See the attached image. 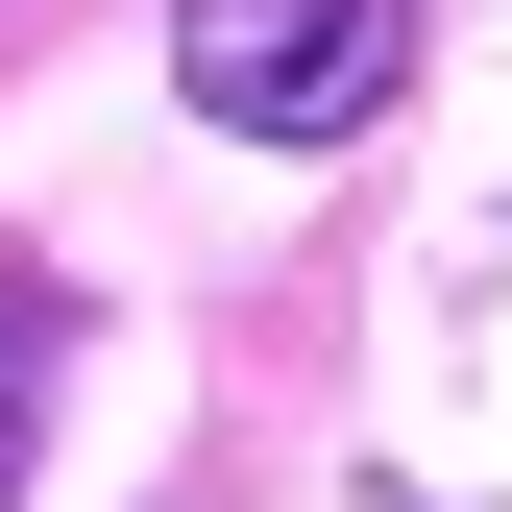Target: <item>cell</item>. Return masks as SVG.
Returning <instances> with one entry per match:
<instances>
[{"label": "cell", "mask_w": 512, "mask_h": 512, "mask_svg": "<svg viewBox=\"0 0 512 512\" xmlns=\"http://www.w3.org/2000/svg\"><path fill=\"white\" fill-rule=\"evenodd\" d=\"M415 74V0H171V98L220 147H342Z\"/></svg>", "instance_id": "cell-1"}, {"label": "cell", "mask_w": 512, "mask_h": 512, "mask_svg": "<svg viewBox=\"0 0 512 512\" xmlns=\"http://www.w3.org/2000/svg\"><path fill=\"white\" fill-rule=\"evenodd\" d=\"M25 415H49V342H25V293H0V488H25Z\"/></svg>", "instance_id": "cell-2"}]
</instances>
